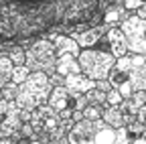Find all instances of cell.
Listing matches in <instances>:
<instances>
[{
  "label": "cell",
  "mask_w": 146,
  "mask_h": 144,
  "mask_svg": "<svg viewBox=\"0 0 146 144\" xmlns=\"http://www.w3.org/2000/svg\"><path fill=\"white\" fill-rule=\"evenodd\" d=\"M108 79L122 98H130L134 89H146V53L128 51L124 57L116 59Z\"/></svg>",
  "instance_id": "6da1fadb"
},
{
  "label": "cell",
  "mask_w": 146,
  "mask_h": 144,
  "mask_svg": "<svg viewBox=\"0 0 146 144\" xmlns=\"http://www.w3.org/2000/svg\"><path fill=\"white\" fill-rule=\"evenodd\" d=\"M53 89V83L49 81V75L45 71H31L29 77L18 85V96H16V106L35 110L43 104H47L49 94Z\"/></svg>",
  "instance_id": "7a4b0ae2"
},
{
  "label": "cell",
  "mask_w": 146,
  "mask_h": 144,
  "mask_svg": "<svg viewBox=\"0 0 146 144\" xmlns=\"http://www.w3.org/2000/svg\"><path fill=\"white\" fill-rule=\"evenodd\" d=\"M55 63H57V49L55 43L47 37H36L35 43L27 49V61L25 65L31 71H45L47 75L55 73Z\"/></svg>",
  "instance_id": "3957f363"
},
{
  "label": "cell",
  "mask_w": 146,
  "mask_h": 144,
  "mask_svg": "<svg viewBox=\"0 0 146 144\" xmlns=\"http://www.w3.org/2000/svg\"><path fill=\"white\" fill-rule=\"evenodd\" d=\"M77 61H79L81 71L87 77L102 79V77L110 75V71H112V67L116 63V57L110 51H104L98 47H87V49H81Z\"/></svg>",
  "instance_id": "277c9868"
},
{
  "label": "cell",
  "mask_w": 146,
  "mask_h": 144,
  "mask_svg": "<svg viewBox=\"0 0 146 144\" xmlns=\"http://www.w3.org/2000/svg\"><path fill=\"white\" fill-rule=\"evenodd\" d=\"M120 29L126 35L128 51L146 53V19H138L136 14H132L120 23Z\"/></svg>",
  "instance_id": "5b68a950"
},
{
  "label": "cell",
  "mask_w": 146,
  "mask_h": 144,
  "mask_svg": "<svg viewBox=\"0 0 146 144\" xmlns=\"http://www.w3.org/2000/svg\"><path fill=\"white\" fill-rule=\"evenodd\" d=\"M59 122H61L59 112L55 110V108H51L49 104H43L39 108H35L33 116H31V124H33L35 132H39V134H51L59 126Z\"/></svg>",
  "instance_id": "8992f818"
},
{
  "label": "cell",
  "mask_w": 146,
  "mask_h": 144,
  "mask_svg": "<svg viewBox=\"0 0 146 144\" xmlns=\"http://www.w3.org/2000/svg\"><path fill=\"white\" fill-rule=\"evenodd\" d=\"M104 124L106 122L102 118L100 120H87V118H83V120L75 122V124H73V128L67 132L69 144H87V142L94 144V138H96L98 130L102 128Z\"/></svg>",
  "instance_id": "52a82bcc"
},
{
  "label": "cell",
  "mask_w": 146,
  "mask_h": 144,
  "mask_svg": "<svg viewBox=\"0 0 146 144\" xmlns=\"http://www.w3.org/2000/svg\"><path fill=\"white\" fill-rule=\"evenodd\" d=\"M106 41H108V51L116 59L124 57L128 53V41H126V35L122 33L120 27H110L106 33Z\"/></svg>",
  "instance_id": "ba28073f"
},
{
  "label": "cell",
  "mask_w": 146,
  "mask_h": 144,
  "mask_svg": "<svg viewBox=\"0 0 146 144\" xmlns=\"http://www.w3.org/2000/svg\"><path fill=\"white\" fill-rule=\"evenodd\" d=\"M108 29H110V25L102 23V25H98V27H87L85 31L75 33V35H71V37L79 43V47H81V49H87V47H96V45H98V41H100L104 35L108 33Z\"/></svg>",
  "instance_id": "9c48e42d"
},
{
  "label": "cell",
  "mask_w": 146,
  "mask_h": 144,
  "mask_svg": "<svg viewBox=\"0 0 146 144\" xmlns=\"http://www.w3.org/2000/svg\"><path fill=\"white\" fill-rule=\"evenodd\" d=\"M65 87H67V92L71 96L85 94V92H89L91 87H96V79L87 77L83 71H79V73H71V75L65 77Z\"/></svg>",
  "instance_id": "30bf717a"
},
{
  "label": "cell",
  "mask_w": 146,
  "mask_h": 144,
  "mask_svg": "<svg viewBox=\"0 0 146 144\" xmlns=\"http://www.w3.org/2000/svg\"><path fill=\"white\" fill-rule=\"evenodd\" d=\"M47 104L51 108H55L57 112H63V110H73V96L67 92L65 85H55L49 94V100Z\"/></svg>",
  "instance_id": "8fae6325"
},
{
  "label": "cell",
  "mask_w": 146,
  "mask_h": 144,
  "mask_svg": "<svg viewBox=\"0 0 146 144\" xmlns=\"http://www.w3.org/2000/svg\"><path fill=\"white\" fill-rule=\"evenodd\" d=\"M134 10H128L124 4H114L110 2V6L104 10V23L110 27H120L122 21H126L128 16H132Z\"/></svg>",
  "instance_id": "7c38bea8"
},
{
  "label": "cell",
  "mask_w": 146,
  "mask_h": 144,
  "mask_svg": "<svg viewBox=\"0 0 146 144\" xmlns=\"http://www.w3.org/2000/svg\"><path fill=\"white\" fill-rule=\"evenodd\" d=\"M55 71H57L59 75L67 77V75H71V73H79L81 67H79V61H77L75 55H71V53H63V55H57Z\"/></svg>",
  "instance_id": "4fadbf2b"
},
{
  "label": "cell",
  "mask_w": 146,
  "mask_h": 144,
  "mask_svg": "<svg viewBox=\"0 0 146 144\" xmlns=\"http://www.w3.org/2000/svg\"><path fill=\"white\" fill-rule=\"evenodd\" d=\"M53 43H55V49H57V55H63V53H71V55L79 57V53H81L79 43L73 39L71 35H67V33L57 35V37L53 39Z\"/></svg>",
  "instance_id": "5bb4252c"
},
{
  "label": "cell",
  "mask_w": 146,
  "mask_h": 144,
  "mask_svg": "<svg viewBox=\"0 0 146 144\" xmlns=\"http://www.w3.org/2000/svg\"><path fill=\"white\" fill-rule=\"evenodd\" d=\"M102 120L106 124H110L112 128H118V126L124 124V114H122V108L120 106H104V114H102Z\"/></svg>",
  "instance_id": "9a60e30c"
},
{
  "label": "cell",
  "mask_w": 146,
  "mask_h": 144,
  "mask_svg": "<svg viewBox=\"0 0 146 144\" xmlns=\"http://www.w3.org/2000/svg\"><path fill=\"white\" fill-rule=\"evenodd\" d=\"M12 69H14V63L10 61L8 53H6V51H0V89H2V87L10 81Z\"/></svg>",
  "instance_id": "2e32d148"
},
{
  "label": "cell",
  "mask_w": 146,
  "mask_h": 144,
  "mask_svg": "<svg viewBox=\"0 0 146 144\" xmlns=\"http://www.w3.org/2000/svg\"><path fill=\"white\" fill-rule=\"evenodd\" d=\"M6 53H8V57H10V61L14 65H25V61H27V49L25 47H21L18 43H14Z\"/></svg>",
  "instance_id": "e0dca14e"
},
{
  "label": "cell",
  "mask_w": 146,
  "mask_h": 144,
  "mask_svg": "<svg viewBox=\"0 0 146 144\" xmlns=\"http://www.w3.org/2000/svg\"><path fill=\"white\" fill-rule=\"evenodd\" d=\"M85 98H87L89 104H94V106H108L106 92H102V89H98V87H91L89 92H85Z\"/></svg>",
  "instance_id": "ac0fdd59"
},
{
  "label": "cell",
  "mask_w": 146,
  "mask_h": 144,
  "mask_svg": "<svg viewBox=\"0 0 146 144\" xmlns=\"http://www.w3.org/2000/svg\"><path fill=\"white\" fill-rule=\"evenodd\" d=\"M29 73H31V69H29L27 65H14L10 81H14V83H18V85H21V83H23V81L29 77Z\"/></svg>",
  "instance_id": "d6986e66"
},
{
  "label": "cell",
  "mask_w": 146,
  "mask_h": 144,
  "mask_svg": "<svg viewBox=\"0 0 146 144\" xmlns=\"http://www.w3.org/2000/svg\"><path fill=\"white\" fill-rule=\"evenodd\" d=\"M104 114V106H94V104H87L83 108V118L87 120H100Z\"/></svg>",
  "instance_id": "ffe728a7"
},
{
  "label": "cell",
  "mask_w": 146,
  "mask_h": 144,
  "mask_svg": "<svg viewBox=\"0 0 146 144\" xmlns=\"http://www.w3.org/2000/svg\"><path fill=\"white\" fill-rule=\"evenodd\" d=\"M2 96H4V100H6V102H10V100H16V96H18V83H14V81H8V83L2 87Z\"/></svg>",
  "instance_id": "44dd1931"
},
{
  "label": "cell",
  "mask_w": 146,
  "mask_h": 144,
  "mask_svg": "<svg viewBox=\"0 0 146 144\" xmlns=\"http://www.w3.org/2000/svg\"><path fill=\"white\" fill-rule=\"evenodd\" d=\"M126 128H128V132H130V142H132V138L144 134V122L134 120V122H130V124H126Z\"/></svg>",
  "instance_id": "7402d4cb"
},
{
  "label": "cell",
  "mask_w": 146,
  "mask_h": 144,
  "mask_svg": "<svg viewBox=\"0 0 146 144\" xmlns=\"http://www.w3.org/2000/svg\"><path fill=\"white\" fill-rule=\"evenodd\" d=\"M128 142H130V132H128L126 124H122L116 128V144H128Z\"/></svg>",
  "instance_id": "603a6c76"
},
{
  "label": "cell",
  "mask_w": 146,
  "mask_h": 144,
  "mask_svg": "<svg viewBox=\"0 0 146 144\" xmlns=\"http://www.w3.org/2000/svg\"><path fill=\"white\" fill-rule=\"evenodd\" d=\"M51 142H57V144H69V138H67V132H63L61 128H59V126H57V128H55L51 134Z\"/></svg>",
  "instance_id": "cb8c5ba5"
},
{
  "label": "cell",
  "mask_w": 146,
  "mask_h": 144,
  "mask_svg": "<svg viewBox=\"0 0 146 144\" xmlns=\"http://www.w3.org/2000/svg\"><path fill=\"white\" fill-rule=\"evenodd\" d=\"M122 100H124V98H122V94L118 92L116 87H112V89H110V92L106 94V102H108L110 106H120Z\"/></svg>",
  "instance_id": "d4e9b609"
},
{
  "label": "cell",
  "mask_w": 146,
  "mask_h": 144,
  "mask_svg": "<svg viewBox=\"0 0 146 144\" xmlns=\"http://www.w3.org/2000/svg\"><path fill=\"white\" fill-rule=\"evenodd\" d=\"M18 132H21V136L25 138V142H29V138L35 134V128H33V124H31V122H23V126L18 128Z\"/></svg>",
  "instance_id": "484cf974"
},
{
  "label": "cell",
  "mask_w": 146,
  "mask_h": 144,
  "mask_svg": "<svg viewBox=\"0 0 146 144\" xmlns=\"http://www.w3.org/2000/svg\"><path fill=\"white\" fill-rule=\"evenodd\" d=\"M87 104H89V102H87L85 94H77V96H73V110H83Z\"/></svg>",
  "instance_id": "4316f807"
},
{
  "label": "cell",
  "mask_w": 146,
  "mask_h": 144,
  "mask_svg": "<svg viewBox=\"0 0 146 144\" xmlns=\"http://www.w3.org/2000/svg\"><path fill=\"white\" fill-rule=\"evenodd\" d=\"M96 87L108 94L110 89H112V83H110V79H108V77H102V79H96Z\"/></svg>",
  "instance_id": "83f0119b"
},
{
  "label": "cell",
  "mask_w": 146,
  "mask_h": 144,
  "mask_svg": "<svg viewBox=\"0 0 146 144\" xmlns=\"http://www.w3.org/2000/svg\"><path fill=\"white\" fill-rule=\"evenodd\" d=\"M35 39H36V37H33V35H29V37H16V43L21 45V47H25V49H29V47L35 43Z\"/></svg>",
  "instance_id": "f1b7e54d"
},
{
  "label": "cell",
  "mask_w": 146,
  "mask_h": 144,
  "mask_svg": "<svg viewBox=\"0 0 146 144\" xmlns=\"http://www.w3.org/2000/svg\"><path fill=\"white\" fill-rule=\"evenodd\" d=\"M142 4H146V0H124V6H126L128 10H136V8L142 6Z\"/></svg>",
  "instance_id": "f546056e"
},
{
  "label": "cell",
  "mask_w": 146,
  "mask_h": 144,
  "mask_svg": "<svg viewBox=\"0 0 146 144\" xmlns=\"http://www.w3.org/2000/svg\"><path fill=\"white\" fill-rule=\"evenodd\" d=\"M49 81L53 83V87H55V85H65V77H63V75H59L57 71H55L53 75H49Z\"/></svg>",
  "instance_id": "4dcf8cb0"
},
{
  "label": "cell",
  "mask_w": 146,
  "mask_h": 144,
  "mask_svg": "<svg viewBox=\"0 0 146 144\" xmlns=\"http://www.w3.org/2000/svg\"><path fill=\"white\" fill-rule=\"evenodd\" d=\"M136 120H138V122H146V104L138 108V112H136Z\"/></svg>",
  "instance_id": "1f68e13d"
},
{
  "label": "cell",
  "mask_w": 146,
  "mask_h": 144,
  "mask_svg": "<svg viewBox=\"0 0 146 144\" xmlns=\"http://www.w3.org/2000/svg\"><path fill=\"white\" fill-rule=\"evenodd\" d=\"M134 14L138 16V19H146V4H142V6H138V8L134 10Z\"/></svg>",
  "instance_id": "d6a6232c"
},
{
  "label": "cell",
  "mask_w": 146,
  "mask_h": 144,
  "mask_svg": "<svg viewBox=\"0 0 146 144\" xmlns=\"http://www.w3.org/2000/svg\"><path fill=\"white\" fill-rule=\"evenodd\" d=\"M71 118H73V122L83 120V110H73V112H71Z\"/></svg>",
  "instance_id": "836d02e7"
},
{
  "label": "cell",
  "mask_w": 146,
  "mask_h": 144,
  "mask_svg": "<svg viewBox=\"0 0 146 144\" xmlns=\"http://www.w3.org/2000/svg\"><path fill=\"white\" fill-rule=\"evenodd\" d=\"M4 100V96H2V89H0V102H2Z\"/></svg>",
  "instance_id": "e575fe53"
},
{
  "label": "cell",
  "mask_w": 146,
  "mask_h": 144,
  "mask_svg": "<svg viewBox=\"0 0 146 144\" xmlns=\"http://www.w3.org/2000/svg\"><path fill=\"white\" fill-rule=\"evenodd\" d=\"M144 92H146V89H144Z\"/></svg>",
  "instance_id": "d590c367"
}]
</instances>
